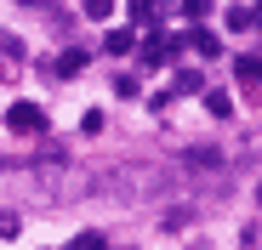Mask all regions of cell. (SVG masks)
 Segmentation results:
<instances>
[{"label":"cell","mask_w":262,"mask_h":250,"mask_svg":"<svg viewBox=\"0 0 262 250\" xmlns=\"http://www.w3.org/2000/svg\"><path fill=\"white\" fill-rule=\"evenodd\" d=\"M165 17V6H160V0H131V23H143V29H154Z\"/></svg>","instance_id":"277c9868"},{"label":"cell","mask_w":262,"mask_h":250,"mask_svg":"<svg viewBox=\"0 0 262 250\" xmlns=\"http://www.w3.org/2000/svg\"><path fill=\"white\" fill-rule=\"evenodd\" d=\"M0 57H23V40H12V34H0Z\"/></svg>","instance_id":"4fadbf2b"},{"label":"cell","mask_w":262,"mask_h":250,"mask_svg":"<svg viewBox=\"0 0 262 250\" xmlns=\"http://www.w3.org/2000/svg\"><path fill=\"white\" fill-rule=\"evenodd\" d=\"M234 80L245 97H262V57H234Z\"/></svg>","instance_id":"7a4b0ae2"},{"label":"cell","mask_w":262,"mask_h":250,"mask_svg":"<svg viewBox=\"0 0 262 250\" xmlns=\"http://www.w3.org/2000/svg\"><path fill=\"white\" fill-rule=\"evenodd\" d=\"M256 199H262V182H256Z\"/></svg>","instance_id":"2e32d148"},{"label":"cell","mask_w":262,"mask_h":250,"mask_svg":"<svg viewBox=\"0 0 262 250\" xmlns=\"http://www.w3.org/2000/svg\"><path fill=\"white\" fill-rule=\"evenodd\" d=\"M245 29H262V0H256V6L245 12Z\"/></svg>","instance_id":"9a60e30c"},{"label":"cell","mask_w":262,"mask_h":250,"mask_svg":"<svg viewBox=\"0 0 262 250\" xmlns=\"http://www.w3.org/2000/svg\"><path fill=\"white\" fill-rule=\"evenodd\" d=\"M171 52H177V40H171V34H154V40H143V63L154 68V63H165Z\"/></svg>","instance_id":"3957f363"},{"label":"cell","mask_w":262,"mask_h":250,"mask_svg":"<svg viewBox=\"0 0 262 250\" xmlns=\"http://www.w3.org/2000/svg\"><path fill=\"white\" fill-rule=\"evenodd\" d=\"M205 108H211L216 119H228V114H234V97H228V91H205Z\"/></svg>","instance_id":"52a82bcc"},{"label":"cell","mask_w":262,"mask_h":250,"mask_svg":"<svg viewBox=\"0 0 262 250\" xmlns=\"http://www.w3.org/2000/svg\"><path fill=\"white\" fill-rule=\"evenodd\" d=\"M108 12H114V0H85V17H92V23H103Z\"/></svg>","instance_id":"30bf717a"},{"label":"cell","mask_w":262,"mask_h":250,"mask_svg":"<svg viewBox=\"0 0 262 250\" xmlns=\"http://www.w3.org/2000/svg\"><path fill=\"white\" fill-rule=\"evenodd\" d=\"M171 86H177L183 97H188V91H205V74H200V68H177V80H171Z\"/></svg>","instance_id":"8992f818"},{"label":"cell","mask_w":262,"mask_h":250,"mask_svg":"<svg viewBox=\"0 0 262 250\" xmlns=\"http://www.w3.org/2000/svg\"><path fill=\"white\" fill-rule=\"evenodd\" d=\"M6 125L17 137H34V131H46V114H40V103H12L6 108Z\"/></svg>","instance_id":"6da1fadb"},{"label":"cell","mask_w":262,"mask_h":250,"mask_svg":"<svg viewBox=\"0 0 262 250\" xmlns=\"http://www.w3.org/2000/svg\"><path fill=\"white\" fill-rule=\"evenodd\" d=\"M17 228H23V222H17V216H12V211H0V239H12V233H17Z\"/></svg>","instance_id":"5bb4252c"},{"label":"cell","mask_w":262,"mask_h":250,"mask_svg":"<svg viewBox=\"0 0 262 250\" xmlns=\"http://www.w3.org/2000/svg\"><path fill=\"white\" fill-rule=\"evenodd\" d=\"M188 46H194L200 57H216V52H223V40H216L211 29H188Z\"/></svg>","instance_id":"5b68a950"},{"label":"cell","mask_w":262,"mask_h":250,"mask_svg":"<svg viewBox=\"0 0 262 250\" xmlns=\"http://www.w3.org/2000/svg\"><path fill=\"white\" fill-rule=\"evenodd\" d=\"M80 68H85V52H63V57H57V74H63V80H74Z\"/></svg>","instance_id":"ba28073f"},{"label":"cell","mask_w":262,"mask_h":250,"mask_svg":"<svg viewBox=\"0 0 262 250\" xmlns=\"http://www.w3.org/2000/svg\"><path fill=\"white\" fill-rule=\"evenodd\" d=\"M103 52H114V57H125V52H131V29H114V34L103 40Z\"/></svg>","instance_id":"9c48e42d"},{"label":"cell","mask_w":262,"mask_h":250,"mask_svg":"<svg viewBox=\"0 0 262 250\" xmlns=\"http://www.w3.org/2000/svg\"><path fill=\"white\" fill-rule=\"evenodd\" d=\"M177 12H183V17H205V12H211V0H183Z\"/></svg>","instance_id":"8fae6325"},{"label":"cell","mask_w":262,"mask_h":250,"mask_svg":"<svg viewBox=\"0 0 262 250\" xmlns=\"http://www.w3.org/2000/svg\"><path fill=\"white\" fill-rule=\"evenodd\" d=\"M74 250H108V244H103V233H80V239H74Z\"/></svg>","instance_id":"7c38bea8"}]
</instances>
